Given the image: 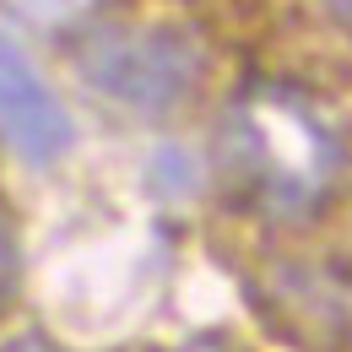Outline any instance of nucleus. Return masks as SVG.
<instances>
[{"instance_id": "6e6552de", "label": "nucleus", "mask_w": 352, "mask_h": 352, "mask_svg": "<svg viewBox=\"0 0 352 352\" xmlns=\"http://www.w3.org/2000/svg\"><path fill=\"white\" fill-rule=\"evenodd\" d=\"M325 11H331V22L352 38V0H325Z\"/></svg>"}, {"instance_id": "20e7f679", "label": "nucleus", "mask_w": 352, "mask_h": 352, "mask_svg": "<svg viewBox=\"0 0 352 352\" xmlns=\"http://www.w3.org/2000/svg\"><path fill=\"white\" fill-rule=\"evenodd\" d=\"M103 6L109 0H0L11 28L38 33V38H60V44H76L87 28H98L109 16Z\"/></svg>"}, {"instance_id": "39448f33", "label": "nucleus", "mask_w": 352, "mask_h": 352, "mask_svg": "<svg viewBox=\"0 0 352 352\" xmlns=\"http://www.w3.org/2000/svg\"><path fill=\"white\" fill-rule=\"evenodd\" d=\"M16 287H22V244H16V228L0 212V309L16 298Z\"/></svg>"}, {"instance_id": "0eeeda50", "label": "nucleus", "mask_w": 352, "mask_h": 352, "mask_svg": "<svg viewBox=\"0 0 352 352\" xmlns=\"http://www.w3.org/2000/svg\"><path fill=\"white\" fill-rule=\"evenodd\" d=\"M163 352H239V347L206 331V336H184V342H174V347H163Z\"/></svg>"}, {"instance_id": "423d86ee", "label": "nucleus", "mask_w": 352, "mask_h": 352, "mask_svg": "<svg viewBox=\"0 0 352 352\" xmlns=\"http://www.w3.org/2000/svg\"><path fill=\"white\" fill-rule=\"evenodd\" d=\"M0 352H71L60 336H49L38 325H28V331H11V336H0Z\"/></svg>"}, {"instance_id": "7ed1b4c3", "label": "nucleus", "mask_w": 352, "mask_h": 352, "mask_svg": "<svg viewBox=\"0 0 352 352\" xmlns=\"http://www.w3.org/2000/svg\"><path fill=\"white\" fill-rule=\"evenodd\" d=\"M0 146L22 168H60L76 152L71 103L11 28H0Z\"/></svg>"}, {"instance_id": "f03ea898", "label": "nucleus", "mask_w": 352, "mask_h": 352, "mask_svg": "<svg viewBox=\"0 0 352 352\" xmlns=\"http://www.w3.org/2000/svg\"><path fill=\"white\" fill-rule=\"evenodd\" d=\"M82 92L135 125H168L206 87V44L184 22L103 16L71 44Z\"/></svg>"}, {"instance_id": "f257e3e1", "label": "nucleus", "mask_w": 352, "mask_h": 352, "mask_svg": "<svg viewBox=\"0 0 352 352\" xmlns=\"http://www.w3.org/2000/svg\"><path fill=\"white\" fill-rule=\"evenodd\" d=\"M212 174L271 228L314 222L347 179V135L336 114L287 76H255L222 103Z\"/></svg>"}]
</instances>
